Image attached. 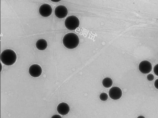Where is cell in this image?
<instances>
[{"label":"cell","instance_id":"6da1fadb","mask_svg":"<svg viewBox=\"0 0 158 118\" xmlns=\"http://www.w3.org/2000/svg\"><path fill=\"white\" fill-rule=\"evenodd\" d=\"M79 39L78 36L75 33H69L63 37V43L64 46L69 49H73L78 45Z\"/></svg>","mask_w":158,"mask_h":118},{"label":"cell","instance_id":"7a4b0ae2","mask_svg":"<svg viewBox=\"0 0 158 118\" xmlns=\"http://www.w3.org/2000/svg\"><path fill=\"white\" fill-rule=\"evenodd\" d=\"M17 59L15 52L10 49L4 50L1 53V60L4 65L10 66L14 64Z\"/></svg>","mask_w":158,"mask_h":118},{"label":"cell","instance_id":"3957f363","mask_svg":"<svg viewBox=\"0 0 158 118\" xmlns=\"http://www.w3.org/2000/svg\"><path fill=\"white\" fill-rule=\"evenodd\" d=\"M64 24L68 30H74L79 26L80 21L76 16H70L65 19Z\"/></svg>","mask_w":158,"mask_h":118},{"label":"cell","instance_id":"277c9868","mask_svg":"<svg viewBox=\"0 0 158 118\" xmlns=\"http://www.w3.org/2000/svg\"><path fill=\"white\" fill-rule=\"evenodd\" d=\"M139 69L140 71L143 73H148L150 72L152 69V64L148 61H142L139 65Z\"/></svg>","mask_w":158,"mask_h":118},{"label":"cell","instance_id":"5b68a950","mask_svg":"<svg viewBox=\"0 0 158 118\" xmlns=\"http://www.w3.org/2000/svg\"><path fill=\"white\" fill-rule=\"evenodd\" d=\"M109 96L111 98L114 100H117L120 99L122 96V92L119 88L114 87L109 90Z\"/></svg>","mask_w":158,"mask_h":118},{"label":"cell","instance_id":"8992f818","mask_svg":"<svg viewBox=\"0 0 158 118\" xmlns=\"http://www.w3.org/2000/svg\"><path fill=\"white\" fill-rule=\"evenodd\" d=\"M29 72L30 75L33 77H37L41 75L42 69L41 67L38 64L31 65L29 68Z\"/></svg>","mask_w":158,"mask_h":118},{"label":"cell","instance_id":"52a82bcc","mask_svg":"<svg viewBox=\"0 0 158 118\" xmlns=\"http://www.w3.org/2000/svg\"><path fill=\"white\" fill-rule=\"evenodd\" d=\"M39 12L40 14L43 17H48L52 14V7L49 4H43L40 6L39 9Z\"/></svg>","mask_w":158,"mask_h":118},{"label":"cell","instance_id":"ba28073f","mask_svg":"<svg viewBox=\"0 0 158 118\" xmlns=\"http://www.w3.org/2000/svg\"><path fill=\"white\" fill-rule=\"evenodd\" d=\"M54 12L57 17L59 18H63L67 15L68 10L67 8L64 6L59 5L56 8Z\"/></svg>","mask_w":158,"mask_h":118},{"label":"cell","instance_id":"9c48e42d","mask_svg":"<svg viewBox=\"0 0 158 118\" xmlns=\"http://www.w3.org/2000/svg\"><path fill=\"white\" fill-rule=\"evenodd\" d=\"M70 108L68 104L65 102H62L57 106V110L58 112L62 115L67 114L69 112Z\"/></svg>","mask_w":158,"mask_h":118},{"label":"cell","instance_id":"30bf717a","mask_svg":"<svg viewBox=\"0 0 158 118\" xmlns=\"http://www.w3.org/2000/svg\"><path fill=\"white\" fill-rule=\"evenodd\" d=\"M47 43L46 40L43 39L38 40L36 43L37 49L40 50H45L47 47Z\"/></svg>","mask_w":158,"mask_h":118},{"label":"cell","instance_id":"8fae6325","mask_svg":"<svg viewBox=\"0 0 158 118\" xmlns=\"http://www.w3.org/2000/svg\"><path fill=\"white\" fill-rule=\"evenodd\" d=\"M103 86L105 88H109L112 85L113 81L112 79L109 77H106L102 81Z\"/></svg>","mask_w":158,"mask_h":118},{"label":"cell","instance_id":"7c38bea8","mask_svg":"<svg viewBox=\"0 0 158 118\" xmlns=\"http://www.w3.org/2000/svg\"><path fill=\"white\" fill-rule=\"evenodd\" d=\"M108 97L107 94L105 92L101 93L99 96L100 99L103 101L106 100L107 99Z\"/></svg>","mask_w":158,"mask_h":118},{"label":"cell","instance_id":"4fadbf2b","mask_svg":"<svg viewBox=\"0 0 158 118\" xmlns=\"http://www.w3.org/2000/svg\"><path fill=\"white\" fill-rule=\"evenodd\" d=\"M154 78V75L152 74H148L147 76V79L148 80L150 81H153Z\"/></svg>","mask_w":158,"mask_h":118},{"label":"cell","instance_id":"5bb4252c","mask_svg":"<svg viewBox=\"0 0 158 118\" xmlns=\"http://www.w3.org/2000/svg\"><path fill=\"white\" fill-rule=\"evenodd\" d=\"M153 71L154 73L158 76V64L156 65L153 68Z\"/></svg>","mask_w":158,"mask_h":118},{"label":"cell","instance_id":"9a60e30c","mask_svg":"<svg viewBox=\"0 0 158 118\" xmlns=\"http://www.w3.org/2000/svg\"><path fill=\"white\" fill-rule=\"evenodd\" d=\"M154 85L155 88L158 89V79L155 81Z\"/></svg>","mask_w":158,"mask_h":118},{"label":"cell","instance_id":"2e32d148","mask_svg":"<svg viewBox=\"0 0 158 118\" xmlns=\"http://www.w3.org/2000/svg\"><path fill=\"white\" fill-rule=\"evenodd\" d=\"M51 118H62L59 115L56 114L53 116Z\"/></svg>","mask_w":158,"mask_h":118},{"label":"cell","instance_id":"e0dca14e","mask_svg":"<svg viewBox=\"0 0 158 118\" xmlns=\"http://www.w3.org/2000/svg\"><path fill=\"white\" fill-rule=\"evenodd\" d=\"M137 118H145L144 116H138Z\"/></svg>","mask_w":158,"mask_h":118}]
</instances>
